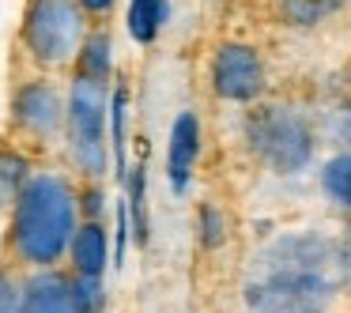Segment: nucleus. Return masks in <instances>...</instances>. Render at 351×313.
I'll list each match as a JSON object with an SVG mask.
<instances>
[{
	"instance_id": "nucleus-1",
	"label": "nucleus",
	"mask_w": 351,
	"mask_h": 313,
	"mask_svg": "<svg viewBox=\"0 0 351 313\" xmlns=\"http://www.w3.org/2000/svg\"><path fill=\"white\" fill-rule=\"evenodd\" d=\"M340 287V253L310 234L280 238L253 264L245 302L253 313H325Z\"/></svg>"
},
{
	"instance_id": "nucleus-2",
	"label": "nucleus",
	"mask_w": 351,
	"mask_h": 313,
	"mask_svg": "<svg viewBox=\"0 0 351 313\" xmlns=\"http://www.w3.org/2000/svg\"><path fill=\"white\" fill-rule=\"evenodd\" d=\"M76 212V192L61 174H34L12 208V253L34 268H49L69 253Z\"/></svg>"
},
{
	"instance_id": "nucleus-3",
	"label": "nucleus",
	"mask_w": 351,
	"mask_h": 313,
	"mask_svg": "<svg viewBox=\"0 0 351 313\" xmlns=\"http://www.w3.org/2000/svg\"><path fill=\"white\" fill-rule=\"evenodd\" d=\"M106 114H110V95L106 84L87 79L76 72L72 79V95H69V155L80 166V174L87 177H102L110 166V151H106Z\"/></svg>"
},
{
	"instance_id": "nucleus-4",
	"label": "nucleus",
	"mask_w": 351,
	"mask_h": 313,
	"mask_svg": "<svg viewBox=\"0 0 351 313\" xmlns=\"http://www.w3.org/2000/svg\"><path fill=\"white\" fill-rule=\"evenodd\" d=\"M84 12L72 0H31L23 19V46L46 68H61L84 49Z\"/></svg>"
},
{
	"instance_id": "nucleus-5",
	"label": "nucleus",
	"mask_w": 351,
	"mask_h": 313,
	"mask_svg": "<svg viewBox=\"0 0 351 313\" xmlns=\"http://www.w3.org/2000/svg\"><path fill=\"white\" fill-rule=\"evenodd\" d=\"M245 136H250L253 151L261 155V162L276 170V174H295L310 162L313 155V136L306 129V121L298 114H291L287 106H261L245 121Z\"/></svg>"
},
{
	"instance_id": "nucleus-6",
	"label": "nucleus",
	"mask_w": 351,
	"mask_h": 313,
	"mask_svg": "<svg viewBox=\"0 0 351 313\" xmlns=\"http://www.w3.org/2000/svg\"><path fill=\"white\" fill-rule=\"evenodd\" d=\"M12 121L34 140H53L61 125L69 121V106L61 102V91L49 79H34V84L19 87L12 99Z\"/></svg>"
},
{
	"instance_id": "nucleus-7",
	"label": "nucleus",
	"mask_w": 351,
	"mask_h": 313,
	"mask_svg": "<svg viewBox=\"0 0 351 313\" xmlns=\"http://www.w3.org/2000/svg\"><path fill=\"white\" fill-rule=\"evenodd\" d=\"M212 84L223 99L250 102L265 91V64L250 46H223L212 61Z\"/></svg>"
},
{
	"instance_id": "nucleus-8",
	"label": "nucleus",
	"mask_w": 351,
	"mask_h": 313,
	"mask_svg": "<svg viewBox=\"0 0 351 313\" xmlns=\"http://www.w3.org/2000/svg\"><path fill=\"white\" fill-rule=\"evenodd\" d=\"M197 159H200V121L185 110V114H178L174 129H170V147H167V181L174 192L189 189Z\"/></svg>"
},
{
	"instance_id": "nucleus-9",
	"label": "nucleus",
	"mask_w": 351,
	"mask_h": 313,
	"mask_svg": "<svg viewBox=\"0 0 351 313\" xmlns=\"http://www.w3.org/2000/svg\"><path fill=\"white\" fill-rule=\"evenodd\" d=\"M27 313H80L72 279L61 272H38L27 283Z\"/></svg>"
},
{
	"instance_id": "nucleus-10",
	"label": "nucleus",
	"mask_w": 351,
	"mask_h": 313,
	"mask_svg": "<svg viewBox=\"0 0 351 313\" xmlns=\"http://www.w3.org/2000/svg\"><path fill=\"white\" fill-rule=\"evenodd\" d=\"M69 253H72V268H76V275L102 279L106 260H110V234H106V227H102V223H91V219H87L84 227H76Z\"/></svg>"
},
{
	"instance_id": "nucleus-11",
	"label": "nucleus",
	"mask_w": 351,
	"mask_h": 313,
	"mask_svg": "<svg viewBox=\"0 0 351 313\" xmlns=\"http://www.w3.org/2000/svg\"><path fill=\"white\" fill-rule=\"evenodd\" d=\"M167 19H170V0H132L129 4V34L140 46L159 38Z\"/></svg>"
},
{
	"instance_id": "nucleus-12",
	"label": "nucleus",
	"mask_w": 351,
	"mask_h": 313,
	"mask_svg": "<svg viewBox=\"0 0 351 313\" xmlns=\"http://www.w3.org/2000/svg\"><path fill=\"white\" fill-rule=\"evenodd\" d=\"M110 68H114V42H110V34L99 31L84 42V49H80V76L106 84Z\"/></svg>"
},
{
	"instance_id": "nucleus-13",
	"label": "nucleus",
	"mask_w": 351,
	"mask_h": 313,
	"mask_svg": "<svg viewBox=\"0 0 351 313\" xmlns=\"http://www.w3.org/2000/svg\"><path fill=\"white\" fill-rule=\"evenodd\" d=\"M125 185H129L125 208H129V219H132V234H136V242L144 245L147 242V170H144V159L132 166V174L125 177Z\"/></svg>"
},
{
	"instance_id": "nucleus-14",
	"label": "nucleus",
	"mask_w": 351,
	"mask_h": 313,
	"mask_svg": "<svg viewBox=\"0 0 351 313\" xmlns=\"http://www.w3.org/2000/svg\"><path fill=\"white\" fill-rule=\"evenodd\" d=\"M27 159L19 151H0V204H12L16 208L19 192L27 189L31 174H27Z\"/></svg>"
},
{
	"instance_id": "nucleus-15",
	"label": "nucleus",
	"mask_w": 351,
	"mask_h": 313,
	"mask_svg": "<svg viewBox=\"0 0 351 313\" xmlns=\"http://www.w3.org/2000/svg\"><path fill=\"white\" fill-rule=\"evenodd\" d=\"M125 114H129V91L117 84L114 87V99H110V144H114L117 174L129 177V166H125Z\"/></svg>"
},
{
	"instance_id": "nucleus-16",
	"label": "nucleus",
	"mask_w": 351,
	"mask_h": 313,
	"mask_svg": "<svg viewBox=\"0 0 351 313\" xmlns=\"http://www.w3.org/2000/svg\"><path fill=\"white\" fill-rule=\"evenodd\" d=\"M321 185H325V192L340 208H351V151H343V155H336V159L325 162Z\"/></svg>"
},
{
	"instance_id": "nucleus-17",
	"label": "nucleus",
	"mask_w": 351,
	"mask_h": 313,
	"mask_svg": "<svg viewBox=\"0 0 351 313\" xmlns=\"http://www.w3.org/2000/svg\"><path fill=\"white\" fill-rule=\"evenodd\" d=\"M343 4H348V0H283V16H287V23L310 27V23H317V19L332 16Z\"/></svg>"
},
{
	"instance_id": "nucleus-18",
	"label": "nucleus",
	"mask_w": 351,
	"mask_h": 313,
	"mask_svg": "<svg viewBox=\"0 0 351 313\" xmlns=\"http://www.w3.org/2000/svg\"><path fill=\"white\" fill-rule=\"evenodd\" d=\"M0 313H27V283L0 268Z\"/></svg>"
},
{
	"instance_id": "nucleus-19",
	"label": "nucleus",
	"mask_w": 351,
	"mask_h": 313,
	"mask_svg": "<svg viewBox=\"0 0 351 313\" xmlns=\"http://www.w3.org/2000/svg\"><path fill=\"white\" fill-rule=\"evenodd\" d=\"M72 287H76L80 313H102V305H106V290H102V279H87V275H76V279H72Z\"/></svg>"
},
{
	"instance_id": "nucleus-20",
	"label": "nucleus",
	"mask_w": 351,
	"mask_h": 313,
	"mask_svg": "<svg viewBox=\"0 0 351 313\" xmlns=\"http://www.w3.org/2000/svg\"><path fill=\"white\" fill-rule=\"evenodd\" d=\"M197 227H200V242L204 245H219L223 242V215L215 212V208H204V212H200Z\"/></svg>"
},
{
	"instance_id": "nucleus-21",
	"label": "nucleus",
	"mask_w": 351,
	"mask_h": 313,
	"mask_svg": "<svg viewBox=\"0 0 351 313\" xmlns=\"http://www.w3.org/2000/svg\"><path fill=\"white\" fill-rule=\"evenodd\" d=\"M84 212L91 215V223H99V212H102V192L99 189H87L84 192Z\"/></svg>"
},
{
	"instance_id": "nucleus-22",
	"label": "nucleus",
	"mask_w": 351,
	"mask_h": 313,
	"mask_svg": "<svg viewBox=\"0 0 351 313\" xmlns=\"http://www.w3.org/2000/svg\"><path fill=\"white\" fill-rule=\"evenodd\" d=\"M84 12H91V16H106L110 8H114V0H76Z\"/></svg>"
}]
</instances>
